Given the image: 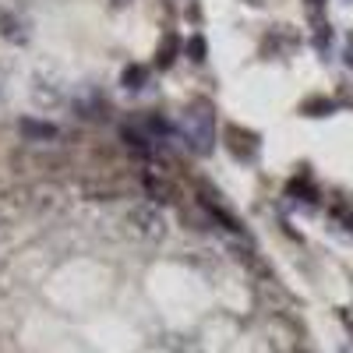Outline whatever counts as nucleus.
<instances>
[{
  "label": "nucleus",
  "mask_w": 353,
  "mask_h": 353,
  "mask_svg": "<svg viewBox=\"0 0 353 353\" xmlns=\"http://www.w3.org/2000/svg\"><path fill=\"white\" fill-rule=\"evenodd\" d=\"M181 134L194 156H209L216 145V106L212 99H191L181 113Z\"/></svg>",
  "instance_id": "nucleus-1"
},
{
  "label": "nucleus",
  "mask_w": 353,
  "mask_h": 353,
  "mask_svg": "<svg viewBox=\"0 0 353 353\" xmlns=\"http://www.w3.org/2000/svg\"><path fill=\"white\" fill-rule=\"evenodd\" d=\"M124 233L134 237V241H141V244H159L166 237V223L152 205H138V209H131L124 216Z\"/></svg>",
  "instance_id": "nucleus-2"
},
{
  "label": "nucleus",
  "mask_w": 353,
  "mask_h": 353,
  "mask_svg": "<svg viewBox=\"0 0 353 353\" xmlns=\"http://www.w3.org/2000/svg\"><path fill=\"white\" fill-rule=\"evenodd\" d=\"M223 138H226L230 156H233V159H241V163H254V159H258V152H261V134H258V131H251V128L226 124Z\"/></svg>",
  "instance_id": "nucleus-3"
},
{
  "label": "nucleus",
  "mask_w": 353,
  "mask_h": 353,
  "mask_svg": "<svg viewBox=\"0 0 353 353\" xmlns=\"http://www.w3.org/2000/svg\"><path fill=\"white\" fill-rule=\"evenodd\" d=\"M39 191L32 188H25V184H14V188H4L0 191V223H14L18 216H25L32 205L39 201L36 198Z\"/></svg>",
  "instance_id": "nucleus-4"
},
{
  "label": "nucleus",
  "mask_w": 353,
  "mask_h": 353,
  "mask_svg": "<svg viewBox=\"0 0 353 353\" xmlns=\"http://www.w3.org/2000/svg\"><path fill=\"white\" fill-rule=\"evenodd\" d=\"M18 134L28 145H50V141L61 138V128L50 124V121H36V117H21V121H18Z\"/></svg>",
  "instance_id": "nucleus-5"
},
{
  "label": "nucleus",
  "mask_w": 353,
  "mask_h": 353,
  "mask_svg": "<svg viewBox=\"0 0 353 353\" xmlns=\"http://www.w3.org/2000/svg\"><path fill=\"white\" fill-rule=\"evenodd\" d=\"M293 46H297V32H293L290 25H276V28H269V36H265L261 53L265 57H286V53H293Z\"/></svg>",
  "instance_id": "nucleus-6"
},
{
  "label": "nucleus",
  "mask_w": 353,
  "mask_h": 353,
  "mask_svg": "<svg viewBox=\"0 0 353 353\" xmlns=\"http://www.w3.org/2000/svg\"><path fill=\"white\" fill-rule=\"evenodd\" d=\"M141 188H145V194H149L152 201H159V205H173V201H176V184L166 181V176L156 173V170H145Z\"/></svg>",
  "instance_id": "nucleus-7"
},
{
  "label": "nucleus",
  "mask_w": 353,
  "mask_h": 353,
  "mask_svg": "<svg viewBox=\"0 0 353 353\" xmlns=\"http://www.w3.org/2000/svg\"><path fill=\"white\" fill-rule=\"evenodd\" d=\"M0 39H8V43H28V25L21 14L8 11V8H0Z\"/></svg>",
  "instance_id": "nucleus-8"
},
{
  "label": "nucleus",
  "mask_w": 353,
  "mask_h": 353,
  "mask_svg": "<svg viewBox=\"0 0 353 353\" xmlns=\"http://www.w3.org/2000/svg\"><path fill=\"white\" fill-rule=\"evenodd\" d=\"M181 53H184L181 36L166 32V36H163V43H159V50H156V71H170V68L176 64V57H181Z\"/></svg>",
  "instance_id": "nucleus-9"
},
{
  "label": "nucleus",
  "mask_w": 353,
  "mask_h": 353,
  "mask_svg": "<svg viewBox=\"0 0 353 353\" xmlns=\"http://www.w3.org/2000/svg\"><path fill=\"white\" fill-rule=\"evenodd\" d=\"M145 81H149V68H141V64H128L121 71V85L128 88V92H141Z\"/></svg>",
  "instance_id": "nucleus-10"
},
{
  "label": "nucleus",
  "mask_w": 353,
  "mask_h": 353,
  "mask_svg": "<svg viewBox=\"0 0 353 353\" xmlns=\"http://www.w3.org/2000/svg\"><path fill=\"white\" fill-rule=\"evenodd\" d=\"M81 194L88 201H113V198H121V188H113V184H96V181H85L81 184Z\"/></svg>",
  "instance_id": "nucleus-11"
},
{
  "label": "nucleus",
  "mask_w": 353,
  "mask_h": 353,
  "mask_svg": "<svg viewBox=\"0 0 353 353\" xmlns=\"http://www.w3.org/2000/svg\"><path fill=\"white\" fill-rule=\"evenodd\" d=\"M329 43H332L329 21H318V25H314V46H318V53H329Z\"/></svg>",
  "instance_id": "nucleus-12"
},
{
  "label": "nucleus",
  "mask_w": 353,
  "mask_h": 353,
  "mask_svg": "<svg viewBox=\"0 0 353 353\" xmlns=\"http://www.w3.org/2000/svg\"><path fill=\"white\" fill-rule=\"evenodd\" d=\"M301 110H304L307 117H325V113H332V110H336V103H329V99H307Z\"/></svg>",
  "instance_id": "nucleus-13"
},
{
  "label": "nucleus",
  "mask_w": 353,
  "mask_h": 353,
  "mask_svg": "<svg viewBox=\"0 0 353 353\" xmlns=\"http://www.w3.org/2000/svg\"><path fill=\"white\" fill-rule=\"evenodd\" d=\"M184 53L191 57L194 64H201V61H205V39H201V36H191V39L184 43Z\"/></svg>",
  "instance_id": "nucleus-14"
},
{
  "label": "nucleus",
  "mask_w": 353,
  "mask_h": 353,
  "mask_svg": "<svg viewBox=\"0 0 353 353\" xmlns=\"http://www.w3.org/2000/svg\"><path fill=\"white\" fill-rule=\"evenodd\" d=\"M332 216L343 223V230H346V233H353V209H346V205H336Z\"/></svg>",
  "instance_id": "nucleus-15"
},
{
  "label": "nucleus",
  "mask_w": 353,
  "mask_h": 353,
  "mask_svg": "<svg viewBox=\"0 0 353 353\" xmlns=\"http://www.w3.org/2000/svg\"><path fill=\"white\" fill-rule=\"evenodd\" d=\"M325 4H329V0H304V8H307V14H311L314 25L321 21V11H325Z\"/></svg>",
  "instance_id": "nucleus-16"
},
{
  "label": "nucleus",
  "mask_w": 353,
  "mask_h": 353,
  "mask_svg": "<svg viewBox=\"0 0 353 353\" xmlns=\"http://www.w3.org/2000/svg\"><path fill=\"white\" fill-rule=\"evenodd\" d=\"M339 318H343V325H346V332H350V336H353V311H343V314H339Z\"/></svg>",
  "instance_id": "nucleus-17"
},
{
  "label": "nucleus",
  "mask_w": 353,
  "mask_h": 353,
  "mask_svg": "<svg viewBox=\"0 0 353 353\" xmlns=\"http://www.w3.org/2000/svg\"><path fill=\"white\" fill-rule=\"evenodd\" d=\"M346 64L353 68V36H350V46H346Z\"/></svg>",
  "instance_id": "nucleus-18"
},
{
  "label": "nucleus",
  "mask_w": 353,
  "mask_h": 353,
  "mask_svg": "<svg viewBox=\"0 0 353 353\" xmlns=\"http://www.w3.org/2000/svg\"><path fill=\"white\" fill-rule=\"evenodd\" d=\"M244 4H248V8H265L269 0H244Z\"/></svg>",
  "instance_id": "nucleus-19"
},
{
  "label": "nucleus",
  "mask_w": 353,
  "mask_h": 353,
  "mask_svg": "<svg viewBox=\"0 0 353 353\" xmlns=\"http://www.w3.org/2000/svg\"><path fill=\"white\" fill-rule=\"evenodd\" d=\"M113 4H117V8H124V4H131V0H113Z\"/></svg>",
  "instance_id": "nucleus-20"
}]
</instances>
